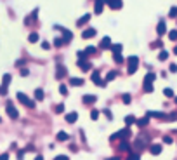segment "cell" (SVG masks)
<instances>
[{
	"label": "cell",
	"instance_id": "obj_1",
	"mask_svg": "<svg viewBox=\"0 0 177 160\" xmlns=\"http://www.w3.org/2000/svg\"><path fill=\"white\" fill-rule=\"evenodd\" d=\"M127 63H129L127 73H129V75H134V73L137 71V68H139V57H137V56H130V57H127Z\"/></svg>",
	"mask_w": 177,
	"mask_h": 160
},
{
	"label": "cell",
	"instance_id": "obj_2",
	"mask_svg": "<svg viewBox=\"0 0 177 160\" xmlns=\"http://www.w3.org/2000/svg\"><path fill=\"white\" fill-rule=\"evenodd\" d=\"M130 136V129L129 127H125V129H122V131H118L116 134H113V136H110V141H116V139H127Z\"/></svg>",
	"mask_w": 177,
	"mask_h": 160
},
{
	"label": "cell",
	"instance_id": "obj_3",
	"mask_svg": "<svg viewBox=\"0 0 177 160\" xmlns=\"http://www.w3.org/2000/svg\"><path fill=\"white\" fill-rule=\"evenodd\" d=\"M17 99H19L24 106H28V108H35V101H33V99H30L24 92H17Z\"/></svg>",
	"mask_w": 177,
	"mask_h": 160
},
{
	"label": "cell",
	"instance_id": "obj_4",
	"mask_svg": "<svg viewBox=\"0 0 177 160\" xmlns=\"http://www.w3.org/2000/svg\"><path fill=\"white\" fill-rule=\"evenodd\" d=\"M148 141H149V138L144 136V134H141V136L136 139V148H137V150H143V148L148 145Z\"/></svg>",
	"mask_w": 177,
	"mask_h": 160
},
{
	"label": "cell",
	"instance_id": "obj_5",
	"mask_svg": "<svg viewBox=\"0 0 177 160\" xmlns=\"http://www.w3.org/2000/svg\"><path fill=\"white\" fill-rule=\"evenodd\" d=\"M68 75V70L61 64V63H57L56 64V78H63V77H66Z\"/></svg>",
	"mask_w": 177,
	"mask_h": 160
},
{
	"label": "cell",
	"instance_id": "obj_6",
	"mask_svg": "<svg viewBox=\"0 0 177 160\" xmlns=\"http://www.w3.org/2000/svg\"><path fill=\"white\" fill-rule=\"evenodd\" d=\"M90 80H92V82H94L96 85H99V87H104V85H106V80H103V78L99 77V73H97V70H96V71L92 73V78H90Z\"/></svg>",
	"mask_w": 177,
	"mask_h": 160
},
{
	"label": "cell",
	"instance_id": "obj_7",
	"mask_svg": "<svg viewBox=\"0 0 177 160\" xmlns=\"http://www.w3.org/2000/svg\"><path fill=\"white\" fill-rule=\"evenodd\" d=\"M5 110H7V115H9V117H10L12 120H16V118H19V113H17V110H16V108L12 106V103H9Z\"/></svg>",
	"mask_w": 177,
	"mask_h": 160
},
{
	"label": "cell",
	"instance_id": "obj_8",
	"mask_svg": "<svg viewBox=\"0 0 177 160\" xmlns=\"http://www.w3.org/2000/svg\"><path fill=\"white\" fill-rule=\"evenodd\" d=\"M78 68H80L82 71H89V70L92 68V64H90L87 59H80V61H78Z\"/></svg>",
	"mask_w": 177,
	"mask_h": 160
},
{
	"label": "cell",
	"instance_id": "obj_9",
	"mask_svg": "<svg viewBox=\"0 0 177 160\" xmlns=\"http://www.w3.org/2000/svg\"><path fill=\"white\" fill-rule=\"evenodd\" d=\"M59 30L63 31V42H64V44L71 42V38H73V33H71L70 30H63V28H59Z\"/></svg>",
	"mask_w": 177,
	"mask_h": 160
},
{
	"label": "cell",
	"instance_id": "obj_10",
	"mask_svg": "<svg viewBox=\"0 0 177 160\" xmlns=\"http://www.w3.org/2000/svg\"><path fill=\"white\" fill-rule=\"evenodd\" d=\"M96 33H97V31H96V28H87V30L82 33V37H83V38H92Z\"/></svg>",
	"mask_w": 177,
	"mask_h": 160
},
{
	"label": "cell",
	"instance_id": "obj_11",
	"mask_svg": "<svg viewBox=\"0 0 177 160\" xmlns=\"http://www.w3.org/2000/svg\"><path fill=\"white\" fill-rule=\"evenodd\" d=\"M99 47H101V49H110V47H111V38H110V37H104V38L101 40Z\"/></svg>",
	"mask_w": 177,
	"mask_h": 160
},
{
	"label": "cell",
	"instance_id": "obj_12",
	"mask_svg": "<svg viewBox=\"0 0 177 160\" xmlns=\"http://www.w3.org/2000/svg\"><path fill=\"white\" fill-rule=\"evenodd\" d=\"M82 101H83V105H92V103H96L97 101V96H83L82 98Z\"/></svg>",
	"mask_w": 177,
	"mask_h": 160
},
{
	"label": "cell",
	"instance_id": "obj_13",
	"mask_svg": "<svg viewBox=\"0 0 177 160\" xmlns=\"http://www.w3.org/2000/svg\"><path fill=\"white\" fill-rule=\"evenodd\" d=\"M148 117H155V118H169V115H165L163 112H148Z\"/></svg>",
	"mask_w": 177,
	"mask_h": 160
},
{
	"label": "cell",
	"instance_id": "obj_14",
	"mask_svg": "<svg viewBox=\"0 0 177 160\" xmlns=\"http://www.w3.org/2000/svg\"><path fill=\"white\" fill-rule=\"evenodd\" d=\"M76 118H78V113H76V112H71V113L66 115V122H68V124H75Z\"/></svg>",
	"mask_w": 177,
	"mask_h": 160
},
{
	"label": "cell",
	"instance_id": "obj_15",
	"mask_svg": "<svg viewBox=\"0 0 177 160\" xmlns=\"http://www.w3.org/2000/svg\"><path fill=\"white\" fill-rule=\"evenodd\" d=\"M106 3H108L111 9H115V10H118V9L122 7V0H108Z\"/></svg>",
	"mask_w": 177,
	"mask_h": 160
},
{
	"label": "cell",
	"instance_id": "obj_16",
	"mask_svg": "<svg viewBox=\"0 0 177 160\" xmlns=\"http://www.w3.org/2000/svg\"><path fill=\"white\" fill-rule=\"evenodd\" d=\"M156 31H158V35H165V33H167V24H165V21H160V23H158Z\"/></svg>",
	"mask_w": 177,
	"mask_h": 160
},
{
	"label": "cell",
	"instance_id": "obj_17",
	"mask_svg": "<svg viewBox=\"0 0 177 160\" xmlns=\"http://www.w3.org/2000/svg\"><path fill=\"white\" fill-rule=\"evenodd\" d=\"M70 85L80 87V85H83V78H75V77H71V78H70Z\"/></svg>",
	"mask_w": 177,
	"mask_h": 160
},
{
	"label": "cell",
	"instance_id": "obj_18",
	"mask_svg": "<svg viewBox=\"0 0 177 160\" xmlns=\"http://www.w3.org/2000/svg\"><path fill=\"white\" fill-rule=\"evenodd\" d=\"M149 152H151V155H160L162 153V145H151Z\"/></svg>",
	"mask_w": 177,
	"mask_h": 160
},
{
	"label": "cell",
	"instance_id": "obj_19",
	"mask_svg": "<svg viewBox=\"0 0 177 160\" xmlns=\"http://www.w3.org/2000/svg\"><path fill=\"white\" fill-rule=\"evenodd\" d=\"M103 5H104V2H103V0H96L94 12H96V14H101V12H103Z\"/></svg>",
	"mask_w": 177,
	"mask_h": 160
},
{
	"label": "cell",
	"instance_id": "obj_20",
	"mask_svg": "<svg viewBox=\"0 0 177 160\" xmlns=\"http://www.w3.org/2000/svg\"><path fill=\"white\" fill-rule=\"evenodd\" d=\"M89 19H90V14H83L78 21H76V26H82V24H85V23H89Z\"/></svg>",
	"mask_w": 177,
	"mask_h": 160
},
{
	"label": "cell",
	"instance_id": "obj_21",
	"mask_svg": "<svg viewBox=\"0 0 177 160\" xmlns=\"http://www.w3.org/2000/svg\"><path fill=\"white\" fill-rule=\"evenodd\" d=\"M10 78H12V77H10L9 73H5V75H3V78H2V85H0V87H5V89H7V87H9V84H10Z\"/></svg>",
	"mask_w": 177,
	"mask_h": 160
},
{
	"label": "cell",
	"instance_id": "obj_22",
	"mask_svg": "<svg viewBox=\"0 0 177 160\" xmlns=\"http://www.w3.org/2000/svg\"><path fill=\"white\" fill-rule=\"evenodd\" d=\"M136 124H137V125H139V127H146V125H148V124H149V117H148V115H146V117H144V118H141V120H136Z\"/></svg>",
	"mask_w": 177,
	"mask_h": 160
},
{
	"label": "cell",
	"instance_id": "obj_23",
	"mask_svg": "<svg viewBox=\"0 0 177 160\" xmlns=\"http://www.w3.org/2000/svg\"><path fill=\"white\" fill-rule=\"evenodd\" d=\"M68 139H70V134H68V132H63V131L57 132V141L63 143V141H68Z\"/></svg>",
	"mask_w": 177,
	"mask_h": 160
},
{
	"label": "cell",
	"instance_id": "obj_24",
	"mask_svg": "<svg viewBox=\"0 0 177 160\" xmlns=\"http://www.w3.org/2000/svg\"><path fill=\"white\" fill-rule=\"evenodd\" d=\"M155 78H156V75H155V73H148V75L144 77V84H153V82H155Z\"/></svg>",
	"mask_w": 177,
	"mask_h": 160
},
{
	"label": "cell",
	"instance_id": "obj_25",
	"mask_svg": "<svg viewBox=\"0 0 177 160\" xmlns=\"http://www.w3.org/2000/svg\"><path fill=\"white\" fill-rule=\"evenodd\" d=\"M116 75H118V71H115V70H111V71H108V73H106V82H110V80H113V78H116Z\"/></svg>",
	"mask_w": 177,
	"mask_h": 160
},
{
	"label": "cell",
	"instance_id": "obj_26",
	"mask_svg": "<svg viewBox=\"0 0 177 160\" xmlns=\"http://www.w3.org/2000/svg\"><path fill=\"white\" fill-rule=\"evenodd\" d=\"M28 40H30V44H37L38 42V33H30V37H28Z\"/></svg>",
	"mask_w": 177,
	"mask_h": 160
},
{
	"label": "cell",
	"instance_id": "obj_27",
	"mask_svg": "<svg viewBox=\"0 0 177 160\" xmlns=\"http://www.w3.org/2000/svg\"><path fill=\"white\" fill-rule=\"evenodd\" d=\"M110 49H111V52H113V54H116V52H122V44H115V45L111 44V47H110Z\"/></svg>",
	"mask_w": 177,
	"mask_h": 160
},
{
	"label": "cell",
	"instance_id": "obj_28",
	"mask_svg": "<svg viewBox=\"0 0 177 160\" xmlns=\"http://www.w3.org/2000/svg\"><path fill=\"white\" fill-rule=\"evenodd\" d=\"M120 150H122V152H130V145L123 139V141L120 143Z\"/></svg>",
	"mask_w": 177,
	"mask_h": 160
},
{
	"label": "cell",
	"instance_id": "obj_29",
	"mask_svg": "<svg viewBox=\"0 0 177 160\" xmlns=\"http://www.w3.org/2000/svg\"><path fill=\"white\" fill-rule=\"evenodd\" d=\"M35 98H37L38 101H42V99L45 98V94H43V91H42V89H37V91H35Z\"/></svg>",
	"mask_w": 177,
	"mask_h": 160
},
{
	"label": "cell",
	"instance_id": "obj_30",
	"mask_svg": "<svg viewBox=\"0 0 177 160\" xmlns=\"http://www.w3.org/2000/svg\"><path fill=\"white\" fill-rule=\"evenodd\" d=\"M125 124H127V125H132V124H136V117H132V115H127V117H125Z\"/></svg>",
	"mask_w": 177,
	"mask_h": 160
},
{
	"label": "cell",
	"instance_id": "obj_31",
	"mask_svg": "<svg viewBox=\"0 0 177 160\" xmlns=\"http://www.w3.org/2000/svg\"><path fill=\"white\" fill-rule=\"evenodd\" d=\"M85 52H87V56H92V54H96V47H94V45H89V47L85 49Z\"/></svg>",
	"mask_w": 177,
	"mask_h": 160
},
{
	"label": "cell",
	"instance_id": "obj_32",
	"mask_svg": "<svg viewBox=\"0 0 177 160\" xmlns=\"http://www.w3.org/2000/svg\"><path fill=\"white\" fill-rule=\"evenodd\" d=\"M167 57H169V52H167V51H162V52L158 54V59H160V61H165Z\"/></svg>",
	"mask_w": 177,
	"mask_h": 160
},
{
	"label": "cell",
	"instance_id": "obj_33",
	"mask_svg": "<svg viewBox=\"0 0 177 160\" xmlns=\"http://www.w3.org/2000/svg\"><path fill=\"white\" fill-rule=\"evenodd\" d=\"M113 59H115V63H123V57H122V54H120V52L113 54Z\"/></svg>",
	"mask_w": 177,
	"mask_h": 160
},
{
	"label": "cell",
	"instance_id": "obj_34",
	"mask_svg": "<svg viewBox=\"0 0 177 160\" xmlns=\"http://www.w3.org/2000/svg\"><path fill=\"white\" fill-rule=\"evenodd\" d=\"M163 94H165L167 98H174V91H172L170 87H167V89H163Z\"/></svg>",
	"mask_w": 177,
	"mask_h": 160
},
{
	"label": "cell",
	"instance_id": "obj_35",
	"mask_svg": "<svg viewBox=\"0 0 177 160\" xmlns=\"http://www.w3.org/2000/svg\"><path fill=\"white\" fill-rule=\"evenodd\" d=\"M130 99H132L130 94H123V96H122V101H123L125 105H130Z\"/></svg>",
	"mask_w": 177,
	"mask_h": 160
},
{
	"label": "cell",
	"instance_id": "obj_36",
	"mask_svg": "<svg viewBox=\"0 0 177 160\" xmlns=\"http://www.w3.org/2000/svg\"><path fill=\"white\" fill-rule=\"evenodd\" d=\"M63 112H64V105H56L54 113H63Z\"/></svg>",
	"mask_w": 177,
	"mask_h": 160
},
{
	"label": "cell",
	"instance_id": "obj_37",
	"mask_svg": "<svg viewBox=\"0 0 177 160\" xmlns=\"http://www.w3.org/2000/svg\"><path fill=\"white\" fill-rule=\"evenodd\" d=\"M90 118H92V120H97V118H99V112H97V110H92V112H90Z\"/></svg>",
	"mask_w": 177,
	"mask_h": 160
},
{
	"label": "cell",
	"instance_id": "obj_38",
	"mask_svg": "<svg viewBox=\"0 0 177 160\" xmlns=\"http://www.w3.org/2000/svg\"><path fill=\"white\" fill-rule=\"evenodd\" d=\"M169 38H170V40H174V42H176V40H177V30H172V31H170V33H169Z\"/></svg>",
	"mask_w": 177,
	"mask_h": 160
},
{
	"label": "cell",
	"instance_id": "obj_39",
	"mask_svg": "<svg viewBox=\"0 0 177 160\" xmlns=\"http://www.w3.org/2000/svg\"><path fill=\"white\" fill-rule=\"evenodd\" d=\"M63 44H64V42H63V38H54V45H56V47H61Z\"/></svg>",
	"mask_w": 177,
	"mask_h": 160
},
{
	"label": "cell",
	"instance_id": "obj_40",
	"mask_svg": "<svg viewBox=\"0 0 177 160\" xmlns=\"http://www.w3.org/2000/svg\"><path fill=\"white\" fill-rule=\"evenodd\" d=\"M76 56H78L80 59H85V57H87V52H85V51H78V52H76Z\"/></svg>",
	"mask_w": 177,
	"mask_h": 160
},
{
	"label": "cell",
	"instance_id": "obj_41",
	"mask_svg": "<svg viewBox=\"0 0 177 160\" xmlns=\"http://www.w3.org/2000/svg\"><path fill=\"white\" fill-rule=\"evenodd\" d=\"M144 91L146 92H153V84H144Z\"/></svg>",
	"mask_w": 177,
	"mask_h": 160
},
{
	"label": "cell",
	"instance_id": "obj_42",
	"mask_svg": "<svg viewBox=\"0 0 177 160\" xmlns=\"http://www.w3.org/2000/svg\"><path fill=\"white\" fill-rule=\"evenodd\" d=\"M59 92H61L63 96H66V94H68V87H66V85H61V87H59Z\"/></svg>",
	"mask_w": 177,
	"mask_h": 160
},
{
	"label": "cell",
	"instance_id": "obj_43",
	"mask_svg": "<svg viewBox=\"0 0 177 160\" xmlns=\"http://www.w3.org/2000/svg\"><path fill=\"white\" fill-rule=\"evenodd\" d=\"M127 160H141V157H139L137 153H130V155H129V159H127Z\"/></svg>",
	"mask_w": 177,
	"mask_h": 160
},
{
	"label": "cell",
	"instance_id": "obj_44",
	"mask_svg": "<svg viewBox=\"0 0 177 160\" xmlns=\"http://www.w3.org/2000/svg\"><path fill=\"white\" fill-rule=\"evenodd\" d=\"M169 16H170V17H176V16H177V7H172V9H170Z\"/></svg>",
	"mask_w": 177,
	"mask_h": 160
},
{
	"label": "cell",
	"instance_id": "obj_45",
	"mask_svg": "<svg viewBox=\"0 0 177 160\" xmlns=\"http://www.w3.org/2000/svg\"><path fill=\"white\" fill-rule=\"evenodd\" d=\"M104 115H106V117H108V118H110V120H111V118H113V113H111V112H110V110H108V108H106V110H104Z\"/></svg>",
	"mask_w": 177,
	"mask_h": 160
},
{
	"label": "cell",
	"instance_id": "obj_46",
	"mask_svg": "<svg viewBox=\"0 0 177 160\" xmlns=\"http://www.w3.org/2000/svg\"><path fill=\"white\" fill-rule=\"evenodd\" d=\"M163 143L170 145V143H172V138H170V136H165V138H163Z\"/></svg>",
	"mask_w": 177,
	"mask_h": 160
},
{
	"label": "cell",
	"instance_id": "obj_47",
	"mask_svg": "<svg viewBox=\"0 0 177 160\" xmlns=\"http://www.w3.org/2000/svg\"><path fill=\"white\" fill-rule=\"evenodd\" d=\"M54 160H70V159H68L66 155H57V157H56Z\"/></svg>",
	"mask_w": 177,
	"mask_h": 160
},
{
	"label": "cell",
	"instance_id": "obj_48",
	"mask_svg": "<svg viewBox=\"0 0 177 160\" xmlns=\"http://www.w3.org/2000/svg\"><path fill=\"white\" fill-rule=\"evenodd\" d=\"M49 47H50V44H49V42H42V49H45V51H47Z\"/></svg>",
	"mask_w": 177,
	"mask_h": 160
},
{
	"label": "cell",
	"instance_id": "obj_49",
	"mask_svg": "<svg viewBox=\"0 0 177 160\" xmlns=\"http://www.w3.org/2000/svg\"><path fill=\"white\" fill-rule=\"evenodd\" d=\"M21 75H23V77H28V75H30V71H28L26 68H23V70H21Z\"/></svg>",
	"mask_w": 177,
	"mask_h": 160
},
{
	"label": "cell",
	"instance_id": "obj_50",
	"mask_svg": "<svg viewBox=\"0 0 177 160\" xmlns=\"http://www.w3.org/2000/svg\"><path fill=\"white\" fill-rule=\"evenodd\" d=\"M169 70H170L172 73H176V71H177V64H170V68H169Z\"/></svg>",
	"mask_w": 177,
	"mask_h": 160
},
{
	"label": "cell",
	"instance_id": "obj_51",
	"mask_svg": "<svg viewBox=\"0 0 177 160\" xmlns=\"http://www.w3.org/2000/svg\"><path fill=\"white\" fill-rule=\"evenodd\" d=\"M0 160H9V155H7V153H2V155H0Z\"/></svg>",
	"mask_w": 177,
	"mask_h": 160
},
{
	"label": "cell",
	"instance_id": "obj_52",
	"mask_svg": "<svg viewBox=\"0 0 177 160\" xmlns=\"http://www.w3.org/2000/svg\"><path fill=\"white\" fill-rule=\"evenodd\" d=\"M23 157H24V150H23V152H19V153H17V159H19V160H23Z\"/></svg>",
	"mask_w": 177,
	"mask_h": 160
},
{
	"label": "cell",
	"instance_id": "obj_53",
	"mask_svg": "<svg viewBox=\"0 0 177 160\" xmlns=\"http://www.w3.org/2000/svg\"><path fill=\"white\" fill-rule=\"evenodd\" d=\"M35 160H43V157H42V155H37V157H35Z\"/></svg>",
	"mask_w": 177,
	"mask_h": 160
},
{
	"label": "cell",
	"instance_id": "obj_54",
	"mask_svg": "<svg viewBox=\"0 0 177 160\" xmlns=\"http://www.w3.org/2000/svg\"><path fill=\"white\" fill-rule=\"evenodd\" d=\"M108 160H120V157H111V159H108Z\"/></svg>",
	"mask_w": 177,
	"mask_h": 160
},
{
	"label": "cell",
	"instance_id": "obj_55",
	"mask_svg": "<svg viewBox=\"0 0 177 160\" xmlns=\"http://www.w3.org/2000/svg\"><path fill=\"white\" fill-rule=\"evenodd\" d=\"M174 54H176V56H177V45H176V49H174Z\"/></svg>",
	"mask_w": 177,
	"mask_h": 160
},
{
	"label": "cell",
	"instance_id": "obj_56",
	"mask_svg": "<svg viewBox=\"0 0 177 160\" xmlns=\"http://www.w3.org/2000/svg\"><path fill=\"white\" fill-rule=\"evenodd\" d=\"M103 2H104V3H106V2H108V0H103Z\"/></svg>",
	"mask_w": 177,
	"mask_h": 160
},
{
	"label": "cell",
	"instance_id": "obj_57",
	"mask_svg": "<svg viewBox=\"0 0 177 160\" xmlns=\"http://www.w3.org/2000/svg\"><path fill=\"white\" fill-rule=\"evenodd\" d=\"M176 105H177V98H176Z\"/></svg>",
	"mask_w": 177,
	"mask_h": 160
}]
</instances>
